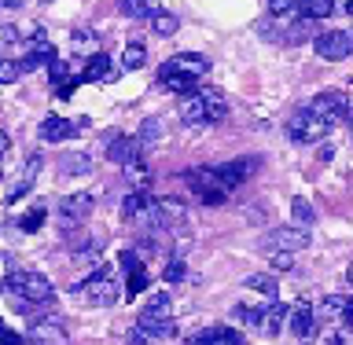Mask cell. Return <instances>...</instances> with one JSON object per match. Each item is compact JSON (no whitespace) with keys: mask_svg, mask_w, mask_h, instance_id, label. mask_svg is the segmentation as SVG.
<instances>
[{"mask_svg":"<svg viewBox=\"0 0 353 345\" xmlns=\"http://www.w3.org/2000/svg\"><path fill=\"white\" fill-rule=\"evenodd\" d=\"M0 44H19V30L15 26H0Z\"/></svg>","mask_w":353,"mask_h":345,"instance_id":"40","label":"cell"},{"mask_svg":"<svg viewBox=\"0 0 353 345\" xmlns=\"http://www.w3.org/2000/svg\"><path fill=\"white\" fill-rule=\"evenodd\" d=\"M346 11H350V15H353V0H346Z\"/></svg>","mask_w":353,"mask_h":345,"instance_id":"47","label":"cell"},{"mask_svg":"<svg viewBox=\"0 0 353 345\" xmlns=\"http://www.w3.org/2000/svg\"><path fill=\"white\" fill-rule=\"evenodd\" d=\"M291 217H294V224L309 228V224L316 220V213H313V202H309V198H302V195H294V202H291Z\"/></svg>","mask_w":353,"mask_h":345,"instance_id":"29","label":"cell"},{"mask_svg":"<svg viewBox=\"0 0 353 345\" xmlns=\"http://www.w3.org/2000/svg\"><path fill=\"white\" fill-rule=\"evenodd\" d=\"M269 264H272L276 272H291L294 269V253L291 250H272L269 253Z\"/></svg>","mask_w":353,"mask_h":345,"instance_id":"35","label":"cell"},{"mask_svg":"<svg viewBox=\"0 0 353 345\" xmlns=\"http://www.w3.org/2000/svg\"><path fill=\"white\" fill-rule=\"evenodd\" d=\"M0 8H19V0H0Z\"/></svg>","mask_w":353,"mask_h":345,"instance_id":"44","label":"cell"},{"mask_svg":"<svg viewBox=\"0 0 353 345\" xmlns=\"http://www.w3.org/2000/svg\"><path fill=\"white\" fill-rule=\"evenodd\" d=\"M316 320L320 316L313 313V305H309L305 297H302V302H294V305H287V331H291L302 345H309L316 338Z\"/></svg>","mask_w":353,"mask_h":345,"instance_id":"10","label":"cell"},{"mask_svg":"<svg viewBox=\"0 0 353 345\" xmlns=\"http://www.w3.org/2000/svg\"><path fill=\"white\" fill-rule=\"evenodd\" d=\"M143 63H148V48L140 41H129L125 52H121V70H140Z\"/></svg>","mask_w":353,"mask_h":345,"instance_id":"23","label":"cell"},{"mask_svg":"<svg viewBox=\"0 0 353 345\" xmlns=\"http://www.w3.org/2000/svg\"><path fill=\"white\" fill-rule=\"evenodd\" d=\"M137 154H143L140 136H114V140L107 143V158L118 162V165H125L129 158H137Z\"/></svg>","mask_w":353,"mask_h":345,"instance_id":"20","label":"cell"},{"mask_svg":"<svg viewBox=\"0 0 353 345\" xmlns=\"http://www.w3.org/2000/svg\"><path fill=\"white\" fill-rule=\"evenodd\" d=\"M335 11V0H305V19H327Z\"/></svg>","mask_w":353,"mask_h":345,"instance_id":"32","label":"cell"},{"mask_svg":"<svg viewBox=\"0 0 353 345\" xmlns=\"http://www.w3.org/2000/svg\"><path fill=\"white\" fill-rule=\"evenodd\" d=\"M316 316H324V320H335V316H342V297H339V294L324 297V302H320V309H316Z\"/></svg>","mask_w":353,"mask_h":345,"instance_id":"36","label":"cell"},{"mask_svg":"<svg viewBox=\"0 0 353 345\" xmlns=\"http://www.w3.org/2000/svg\"><path fill=\"white\" fill-rule=\"evenodd\" d=\"M184 345H247V342H243V335L232 331V327H203V331H195Z\"/></svg>","mask_w":353,"mask_h":345,"instance_id":"17","label":"cell"},{"mask_svg":"<svg viewBox=\"0 0 353 345\" xmlns=\"http://www.w3.org/2000/svg\"><path fill=\"white\" fill-rule=\"evenodd\" d=\"M8 286V294L11 297H19L22 305H41V302H52V283H48V275H41V272H26V269H15L4 280Z\"/></svg>","mask_w":353,"mask_h":345,"instance_id":"5","label":"cell"},{"mask_svg":"<svg viewBox=\"0 0 353 345\" xmlns=\"http://www.w3.org/2000/svg\"><path fill=\"white\" fill-rule=\"evenodd\" d=\"M59 169H63L66 176H85L88 169H92V158H88V154H81V151H77V154H66V158L59 162Z\"/></svg>","mask_w":353,"mask_h":345,"instance_id":"27","label":"cell"},{"mask_svg":"<svg viewBox=\"0 0 353 345\" xmlns=\"http://www.w3.org/2000/svg\"><path fill=\"white\" fill-rule=\"evenodd\" d=\"M331 345H353V327L342 324V327L335 331V338H331Z\"/></svg>","mask_w":353,"mask_h":345,"instance_id":"38","label":"cell"},{"mask_svg":"<svg viewBox=\"0 0 353 345\" xmlns=\"http://www.w3.org/2000/svg\"><path fill=\"white\" fill-rule=\"evenodd\" d=\"M0 176H4V151H0Z\"/></svg>","mask_w":353,"mask_h":345,"instance_id":"46","label":"cell"},{"mask_svg":"<svg viewBox=\"0 0 353 345\" xmlns=\"http://www.w3.org/2000/svg\"><path fill=\"white\" fill-rule=\"evenodd\" d=\"M210 74V59L199 52H176L159 66V85L165 92H192Z\"/></svg>","mask_w":353,"mask_h":345,"instance_id":"1","label":"cell"},{"mask_svg":"<svg viewBox=\"0 0 353 345\" xmlns=\"http://www.w3.org/2000/svg\"><path fill=\"white\" fill-rule=\"evenodd\" d=\"M331 158H335V147H327V143H324V147H320V162H331Z\"/></svg>","mask_w":353,"mask_h":345,"instance_id":"42","label":"cell"},{"mask_svg":"<svg viewBox=\"0 0 353 345\" xmlns=\"http://www.w3.org/2000/svg\"><path fill=\"white\" fill-rule=\"evenodd\" d=\"M151 140H159V121H143L140 129V143H151Z\"/></svg>","mask_w":353,"mask_h":345,"instance_id":"39","label":"cell"},{"mask_svg":"<svg viewBox=\"0 0 353 345\" xmlns=\"http://www.w3.org/2000/svg\"><path fill=\"white\" fill-rule=\"evenodd\" d=\"M37 169H41V158H37V154H33V158H30L26 165H22V176L15 180V187H11V191H8V202H19V198L30 191V187H33V180H37Z\"/></svg>","mask_w":353,"mask_h":345,"instance_id":"22","label":"cell"},{"mask_svg":"<svg viewBox=\"0 0 353 345\" xmlns=\"http://www.w3.org/2000/svg\"><path fill=\"white\" fill-rule=\"evenodd\" d=\"M283 327H287V305H280L276 297H265L258 309V320H254V331L265 338H276Z\"/></svg>","mask_w":353,"mask_h":345,"instance_id":"11","label":"cell"},{"mask_svg":"<svg viewBox=\"0 0 353 345\" xmlns=\"http://www.w3.org/2000/svg\"><path fill=\"white\" fill-rule=\"evenodd\" d=\"M247 286H250V291H258V294H265V297H276V291H280L276 275H269V272H254V275H247Z\"/></svg>","mask_w":353,"mask_h":345,"instance_id":"28","label":"cell"},{"mask_svg":"<svg viewBox=\"0 0 353 345\" xmlns=\"http://www.w3.org/2000/svg\"><path fill=\"white\" fill-rule=\"evenodd\" d=\"M342 324L353 327V297H342Z\"/></svg>","mask_w":353,"mask_h":345,"instance_id":"41","label":"cell"},{"mask_svg":"<svg viewBox=\"0 0 353 345\" xmlns=\"http://www.w3.org/2000/svg\"><path fill=\"white\" fill-rule=\"evenodd\" d=\"M269 11L272 19H294L305 15V0H269Z\"/></svg>","mask_w":353,"mask_h":345,"instance_id":"26","label":"cell"},{"mask_svg":"<svg viewBox=\"0 0 353 345\" xmlns=\"http://www.w3.org/2000/svg\"><path fill=\"white\" fill-rule=\"evenodd\" d=\"M350 140H353V132H350Z\"/></svg>","mask_w":353,"mask_h":345,"instance_id":"48","label":"cell"},{"mask_svg":"<svg viewBox=\"0 0 353 345\" xmlns=\"http://www.w3.org/2000/svg\"><path fill=\"white\" fill-rule=\"evenodd\" d=\"M11 147V140H8V132H0V151H8Z\"/></svg>","mask_w":353,"mask_h":345,"instance_id":"43","label":"cell"},{"mask_svg":"<svg viewBox=\"0 0 353 345\" xmlns=\"http://www.w3.org/2000/svg\"><path fill=\"white\" fill-rule=\"evenodd\" d=\"M125 176H129V184L132 187H148V165H143V154H137V158H129L125 162Z\"/></svg>","mask_w":353,"mask_h":345,"instance_id":"30","label":"cell"},{"mask_svg":"<svg viewBox=\"0 0 353 345\" xmlns=\"http://www.w3.org/2000/svg\"><path fill=\"white\" fill-rule=\"evenodd\" d=\"M52 59H55L52 41H48V37H44V33L37 30V33L30 37V44H26V59H22V74H26V70H37L41 63H52Z\"/></svg>","mask_w":353,"mask_h":345,"instance_id":"16","label":"cell"},{"mask_svg":"<svg viewBox=\"0 0 353 345\" xmlns=\"http://www.w3.org/2000/svg\"><path fill=\"white\" fill-rule=\"evenodd\" d=\"M313 52L327 63H339V59H350L353 55V30H324L313 37Z\"/></svg>","mask_w":353,"mask_h":345,"instance_id":"9","label":"cell"},{"mask_svg":"<svg viewBox=\"0 0 353 345\" xmlns=\"http://www.w3.org/2000/svg\"><path fill=\"white\" fill-rule=\"evenodd\" d=\"M151 209H154V198L148 195V187H137V191L125 195V202H121V217H125V224L143 228L151 217Z\"/></svg>","mask_w":353,"mask_h":345,"instance_id":"14","label":"cell"},{"mask_svg":"<svg viewBox=\"0 0 353 345\" xmlns=\"http://www.w3.org/2000/svg\"><path fill=\"white\" fill-rule=\"evenodd\" d=\"M258 158H236V162H225V165H217V173L225 176V184L228 187H239V184H247L254 173H258Z\"/></svg>","mask_w":353,"mask_h":345,"instance_id":"18","label":"cell"},{"mask_svg":"<svg viewBox=\"0 0 353 345\" xmlns=\"http://www.w3.org/2000/svg\"><path fill=\"white\" fill-rule=\"evenodd\" d=\"M70 44H74V52H81V55L88 52V55H92L99 41H96V33H88V30H77L74 37H70Z\"/></svg>","mask_w":353,"mask_h":345,"instance_id":"31","label":"cell"},{"mask_svg":"<svg viewBox=\"0 0 353 345\" xmlns=\"http://www.w3.org/2000/svg\"><path fill=\"white\" fill-rule=\"evenodd\" d=\"M228 118V99L221 88H192L184 92V103H181V121L184 125H217V121Z\"/></svg>","mask_w":353,"mask_h":345,"instance_id":"2","label":"cell"},{"mask_svg":"<svg viewBox=\"0 0 353 345\" xmlns=\"http://www.w3.org/2000/svg\"><path fill=\"white\" fill-rule=\"evenodd\" d=\"M184 184L192 187V195L199 198V202H206V206H221L228 198V191H232V187L225 184V176L217 173V165H214V169H206V165L188 169L184 173Z\"/></svg>","mask_w":353,"mask_h":345,"instance_id":"6","label":"cell"},{"mask_svg":"<svg viewBox=\"0 0 353 345\" xmlns=\"http://www.w3.org/2000/svg\"><path fill=\"white\" fill-rule=\"evenodd\" d=\"M81 77L85 81H114V63H110V55L92 52L88 63H85V70H81Z\"/></svg>","mask_w":353,"mask_h":345,"instance_id":"21","label":"cell"},{"mask_svg":"<svg viewBox=\"0 0 353 345\" xmlns=\"http://www.w3.org/2000/svg\"><path fill=\"white\" fill-rule=\"evenodd\" d=\"M30 342L37 345H66V327L59 320H37V324L30 327Z\"/></svg>","mask_w":353,"mask_h":345,"instance_id":"19","label":"cell"},{"mask_svg":"<svg viewBox=\"0 0 353 345\" xmlns=\"http://www.w3.org/2000/svg\"><path fill=\"white\" fill-rule=\"evenodd\" d=\"M331 132V125L324 118L316 114L313 107H302V110H294L291 121H287V136H291L294 143H320Z\"/></svg>","mask_w":353,"mask_h":345,"instance_id":"7","label":"cell"},{"mask_svg":"<svg viewBox=\"0 0 353 345\" xmlns=\"http://www.w3.org/2000/svg\"><path fill=\"white\" fill-rule=\"evenodd\" d=\"M176 26H181V22H176V15H173V11H162V8H154V15H151V30L159 33V37H173V33H176Z\"/></svg>","mask_w":353,"mask_h":345,"instance_id":"25","label":"cell"},{"mask_svg":"<svg viewBox=\"0 0 353 345\" xmlns=\"http://www.w3.org/2000/svg\"><path fill=\"white\" fill-rule=\"evenodd\" d=\"M265 247H269V250H291V253H298V250L309 247V231H305L302 224L272 228L269 236H265Z\"/></svg>","mask_w":353,"mask_h":345,"instance_id":"13","label":"cell"},{"mask_svg":"<svg viewBox=\"0 0 353 345\" xmlns=\"http://www.w3.org/2000/svg\"><path fill=\"white\" fill-rule=\"evenodd\" d=\"M92 206H96V198L88 195V191H74V195H66L63 202H59V220H63V228H77L81 220H88Z\"/></svg>","mask_w":353,"mask_h":345,"instance_id":"12","label":"cell"},{"mask_svg":"<svg viewBox=\"0 0 353 345\" xmlns=\"http://www.w3.org/2000/svg\"><path fill=\"white\" fill-rule=\"evenodd\" d=\"M41 224H44V206H37V209H30V213L19 217V228L22 231H37Z\"/></svg>","mask_w":353,"mask_h":345,"instance_id":"37","label":"cell"},{"mask_svg":"<svg viewBox=\"0 0 353 345\" xmlns=\"http://www.w3.org/2000/svg\"><path fill=\"white\" fill-rule=\"evenodd\" d=\"M309 107H313L331 129H335V125H346V121H353V99H350L346 92H335V88H327V92L313 96V103H309Z\"/></svg>","mask_w":353,"mask_h":345,"instance_id":"8","label":"cell"},{"mask_svg":"<svg viewBox=\"0 0 353 345\" xmlns=\"http://www.w3.org/2000/svg\"><path fill=\"white\" fill-rule=\"evenodd\" d=\"M346 283L353 286V264H350V269H346Z\"/></svg>","mask_w":353,"mask_h":345,"instance_id":"45","label":"cell"},{"mask_svg":"<svg viewBox=\"0 0 353 345\" xmlns=\"http://www.w3.org/2000/svg\"><path fill=\"white\" fill-rule=\"evenodd\" d=\"M118 8L125 19H151L159 4H154V0H118Z\"/></svg>","mask_w":353,"mask_h":345,"instance_id":"24","label":"cell"},{"mask_svg":"<svg viewBox=\"0 0 353 345\" xmlns=\"http://www.w3.org/2000/svg\"><path fill=\"white\" fill-rule=\"evenodd\" d=\"M162 280H165V283H181V280H184V261H181V253H173V258L165 261Z\"/></svg>","mask_w":353,"mask_h":345,"instance_id":"33","label":"cell"},{"mask_svg":"<svg viewBox=\"0 0 353 345\" xmlns=\"http://www.w3.org/2000/svg\"><path fill=\"white\" fill-rule=\"evenodd\" d=\"M22 77V63L15 59H0V85H15Z\"/></svg>","mask_w":353,"mask_h":345,"instance_id":"34","label":"cell"},{"mask_svg":"<svg viewBox=\"0 0 353 345\" xmlns=\"http://www.w3.org/2000/svg\"><path fill=\"white\" fill-rule=\"evenodd\" d=\"M170 335H176V316H173L170 294H151L148 305H143L140 316H137L132 342H140V338H170Z\"/></svg>","mask_w":353,"mask_h":345,"instance_id":"3","label":"cell"},{"mask_svg":"<svg viewBox=\"0 0 353 345\" xmlns=\"http://www.w3.org/2000/svg\"><path fill=\"white\" fill-rule=\"evenodd\" d=\"M118 272L110 269V264H103V269H96L92 275H88L85 283H77V297H81L85 305L92 309H107L118 302Z\"/></svg>","mask_w":353,"mask_h":345,"instance_id":"4","label":"cell"},{"mask_svg":"<svg viewBox=\"0 0 353 345\" xmlns=\"http://www.w3.org/2000/svg\"><path fill=\"white\" fill-rule=\"evenodd\" d=\"M88 129V118H77V121H66V118H44L41 121V140L44 143H63V140H70L74 132H81Z\"/></svg>","mask_w":353,"mask_h":345,"instance_id":"15","label":"cell"}]
</instances>
